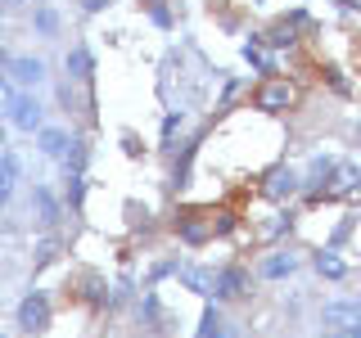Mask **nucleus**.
<instances>
[{
    "mask_svg": "<svg viewBox=\"0 0 361 338\" xmlns=\"http://www.w3.org/2000/svg\"><path fill=\"white\" fill-rule=\"evenodd\" d=\"M321 325H325V330H353V325H361V302H357V298H334V302H325Z\"/></svg>",
    "mask_w": 361,
    "mask_h": 338,
    "instance_id": "obj_1",
    "label": "nucleus"
},
{
    "mask_svg": "<svg viewBox=\"0 0 361 338\" xmlns=\"http://www.w3.org/2000/svg\"><path fill=\"white\" fill-rule=\"evenodd\" d=\"M18 325L27 334H41L45 325H50V298H45V293H27V298L18 302Z\"/></svg>",
    "mask_w": 361,
    "mask_h": 338,
    "instance_id": "obj_2",
    "label": "nucleus"
},
{
    "mask_svg": "<svg viewBox=\"0 0 361 338\" xmlns=\"http://www.w3.org/2000/svg\"><path fill=\"white\" fill-rule=\"evenodd\" d=\"M41 99L37 95H14V104H9V122H14L18 131H41Z\"/></svg>",
    "mask_w": 361,
    "mask_h": 338,
    "instance_id": "obj_3",
    "label": "nucleus"
},
{
    "mask_svg": "<svg viewBox=\"0 0 361 338\" xmlns=\"http://www.w3.org/2000/svg\"><path fill=\"white\" fill-rule=\"evenodd\" d=\"M9 77H14V86L32 90V86H41V82H45V63H41V59H32V54H18V59L9 63Z\"/></svg>",
    "mask_w": 361,
    "mask_h": 338,
    "instance_id": "obj_4",
    "label": "nucleus"
},
{
    "mask_svg": "<svg viewBox=\"0 0 361 338\" xmlns=\"http://www.w3.org/2000/svg\"><path fill=\"white\" fill-rule=\"evenodd\" d=\"M302 189V176L293 172V167H276V172L267 176V194L271 199H289V194H298Z\"/></svg>",
    "mask_w": 361,
    "mask_h": 338,
    "instance_id": "obj_5",
    "label": "nucleus"
},
{
    "mask_svg": "<svg viewBox=\"0 0 361 338\" xmlns=\"http://www.w3.org/2000/svg\"><path fill=\"white\" fill-rule=\"evenodd\" d=\"M248 293V270L244 266H226L217 275V298H244Z\"/></svg>",
    "mask_w": 361,
    "mask_h": 338,
    "instance_id": "obj_6",
    "label": "nucleus"
},
{
    "mask_svg": "<svg viewBox=\"0 0 361 338\" xmlns=\"http://www.w3.org/2000/svg\"><path fill=\"white\" fill-rule=\"evenodd\" d=\"M18 176H23V163H18V154H0V208L9 203V194H14V185H18Z\"/></svg>",
    "mask_w": 361,
    "mask_h": 338,
    "instance_id": "obj_7",
    "label": "nucleus"
},
{
    "mask_svg": "<svg viewBox=\"0 0 361 338\" xmlns=\"http://www.w3.org/2000/svg\"><path fill=\"white\" fill-rule=\"evenodd\" d=\"M180 284L203 293V298H212V293H217V275H212L208 266H180Z\"/></svg>",
    "mask_w": 361,
    "mask_h": 338,
    "instance_id": "obj_8",
    "label": "nucleus"
},
{
    "mask_svg": "<svg viewBox=\"0 0 361 338\" xmlns=\"http://www.w3.org/2000/svg\"><path fill=\"white\" fill-rule=\"evenodd\" d=\"M37 149H41L45 158H63L68 149H73V140H68L63 131H54V127H41V131H37Z\"/></svg>",
    "mask_w": 361,
    "mask_h": 338,
    "instance_id": "obj_9",
    "label": "nucleus"
},
{
    "mask_svg": "<svg viewBox=\"0 0 361 338\" xmlns=\"http://www.w3.org/2000/svg\"><path fill=\"white\" fill-rule=\"evenodd\" d=\"M32 212H37V221L45 225V230H54V225H59V203H54L50 189H37V194H32Z\"/></svg>",
    "mask_w": 361,
    "mask_h": 338,
    "instance_id": "obj_10",
    "label": "nucleus"
},
{
    "mask_svg": "<svg viewBox=\"0 0 361 338\" xmlns=\"http://www.w3.org/2000/svg\"><path fill=\"white\" fill-rule=\"evenodd\" d=\"M293 104V90L285 82H276V86H267L262 95H257V108H267V113H280V108H289Z\"/></svg>",
    "mask_w": 361,
    "mask_h": 338,
    "instance_id": "obj_11",
    "label": "nucleus"
},
{
    "mask_svg": "<svg viewBox=\"0 0 361 338\" xmlns=\"http://www.w3.org/2000/svg\"><path fill=\"white\" fill-rule=\"evenodd\" d=\"M235 334H240V330H235V325L231 320H221V315L217 311H203V325H199V338H235Z\"/></svg>",
    "mask_w": 361,
    "mask_h": 338,
    "instance_id": "obj_12",
    "label": "nucleus"
},
{
    "mask_svg": "<svg viewBox=\"0 0 361 338\" xmlns=\"http://www.w3.org/2000/svg\"><path fill=\"white\" fill-rule=\"evenodd\" d=\"M293 270H298V257H293V253H276V257H267V262H262V275L267 280H285V275H293Z\"/></svg>",
    "mask_w": 361,
    "mask_h": 338,
    "instance_id": "obj_13",
    "label": "nucleus"
},
{
    "mask_svg": "<svg viewBox=\"0 0 361 338\" xmlns=\"http://www.w3.org/2000/svg\"><path fill=\"white\" fill-rule=\"evenodd\" d=\"M90 68H95V63H90V50H86V45L68 50V73H73V77H90Z\"/></svg>",
    "mask_w": 361,
    "mask_h": 338,
    "instance_id": "obj_14",
    "label": "nucleus"
},
{
    "mask_svg": "<svg viewBox=\"0 0 361 338\" xmlns=\"http://www.w3.org/2000/svg\"><path fill=\"white\" fill-rule=\"evenodd\" d=\"M330 176H334V185H330V189H334V194H343V189H353V185H357V176H361V172H357L353 163H348V167H334Z\"/></svg>",
    "mask_w": 361,
    "mask_h": 338,
    "instance_id": "obj_15",
    "label": "nucleus"
},
{
    "mask_svg": "<svg viewBox=\"0 0 361 338\" xmlns=\"http://www.w3.org/2000/svg\"><path fill=\"white\" fill-rule=\"evenodd\" d=\"M316 266H321V275H330V280H343V262H338L334 253H321V257H316Z\"/></svg>",
    "mask_w": 361,
    "mask_h": 338,
    "instance_id": "obj_16",
    "label": "nucleus"
},
{
    "mask_svg": "<svg viewBox=\"0 0 361 338\" xmlns=\"http://www.w3.org/2000/svg\"><path fill=\"white\" fill-rule=\"evenodd\" d=\"M54 27H59V14H54V9H37V32H45V37H50Z\"/></svg>",
    "mask_w": 361,
    "mask_h": 338,
    "instance_id": "obj_17",
    "label": "nucleus"
},
{
    "mask_svg": "<svg viewBox=\"0 0 361 338\" xmlns=\"http://www.w3.org/2000/svg\"><path fill=\"white\" fill-rule=\"evenodd\" d=\"M180 234H185L190 244H203V239H208V230H203L199 221H185V225H180Z\"/></svg>",
    "mask_w": 361,
    "mask_h": 338,
    "instance_id": "obj_18",
    "label": "nucleus"
},
{
    "mask_svg": "<svg viewBox=\"0 0 361 338\" xmlns=\"http://www.w3.org/2000/svg\"><path fill=\"white\" fill-rule=\"evenodd\" d=\"M267 41H271V45H293V27H289V23H280V27L271 32Z\"/></svg>",
    "mask_w": 361,
    "mask_h": 338,
    "instance_id": "obj_19",
    "label": "nucleus"
},
{
    "mask_svg": "<svg viewBox=\"0 0 361 338\" xmlns=\"http://www.w3.org/2000/svg\"><path fill=\"white\" fill-rule=\"evenodd\" d=\"M244 59H248V63H257V68H267V73H271V59H267L262 50H257V45H244Z\"/></svg>",
    "mask_w": 361,
    "mask_h": 338,
    "instance_id": "obj_20",
    "label": "nucleus"
},
{
    "mask_svg": "<svg viewBox=\"0 0 361 338\" xmlns=\"http://www.w3.org/2000/svg\"><path fill=\"white\" fill-rule=\"evenodd\" d=\"M54 248H59L54 239H41V244H37V266H41V262H50V257H54Z\"/></svg>",
    "mask_w": 361,
    "mask_h": 338,
    "instance_id": "obj_21",
    "label": "nucleus"
},
{
    "mask_svg": "<svg viewBox=\"0 0 361 338\" xmlns=\"http://www.w3.org/2000/svg\"><path fill=\"white\" fill-rule=\"evenodd\" d=\"M9 104H14V95H9V82H5V77H0V113H5Z\"/></svg>",
    "mask_w": 361,
    "mask_h": 338,
    "instance_id": "obj_22",
    "label": "nucleus"
},
{
    "mask_svg": "<svg viewBox=\"0 0 361 338\" xmlns=\"http://www.w3.org/2000/svg\"><path fill=\"white\" fill-rule=\"evenodd\" d=\"M330 338H361V325H353V330H325Z\"/></svg>",
    "mask_w": 361,
    "mask_h": 338,
    "instance_id": "obj_23",
    "label": "nucleus"
},
{
    "mask_svg": "<svg viewBox=\"0 0 361 338\" xmlns=\"http://www.w3.org/2000/svg\"><path fill=\"white\" fill-rule=\"evenodd\" d=\"M104 5H109V0H82V9H86V14H99Z\"/></svg>",
    "mask_w": 361,
    "mask_h": 338,
    "instance_id": "obj_24",
    "label": "nucleus"
},
{
    "mask_svg": "<svg viewBox=\"0 0 361 338\" xmlns=\"http://www.w3.org/2000/svg\"><path fill=\"white\" fill-rule=\"evenodd\" d=\"M9 5H27V0H9Z\"/></svg>",
    "mask_w": 361,
    "mask_h": 338,
    "instance_id": "obj_25",
    "label": "nucleus"
},
{
    "mask_svg": "<svg viewBox=\"0 0 361 338\" xmlns=\"http://www.w3.org/2000/svg\"><path fill=\"white\" fill-rule=\"evenodd\" d=\"M0 144H5V131H0Z\"/></svg>",
    "mask_w": 361,
    "mask_h": 338,
    "instance_id": "obj_26",
    "label": "nucleus"
},
{
    "mask_svg": "<svg viewBox=\"0 0 361 338\" xmlns=\"http://www.w3.org/2000/svg\"><path fill=\"white\" fill-rule=\"evenodd\" d=\"M0 338H9V334H0Z\"/></svg>",
    "mask_w": 361,
    "mask_h": 338,
    "instance_id": "obj_27",
    "label": "nucleus"
},
{
    "mask_svg": "<svg viewBox=\"0 0 361 338\" xmlns=\"http://www.w3.org/2000/svg\"><path fill=\"white\" fill-rule=\"evenodd\" d=\"M325 338H330V334H325Z\"/></svg>",
    "mask_w": 361,
    "mask_h": 338,
    "instance_id": "obj_28",
    "label": "nucleus"
}]
</instances>
